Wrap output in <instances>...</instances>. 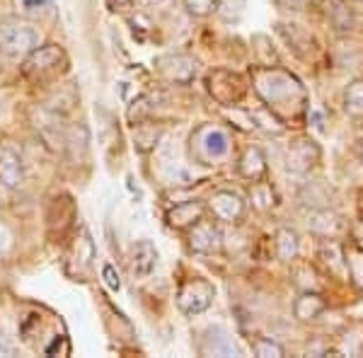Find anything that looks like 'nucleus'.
Wrapping results in <instances>:
<instances>
[{
  "label": "nucleus",
  "mask_w": 363,
  "mask_h": 358,
  "mask_svg": "<svg viewBox=\"0 0 363 358\" xmlns=\"http://www.w3.org/2000/svg\"><path fill=\"white\" fill-rule=\"evenodd\" d=\"M252 87L274 114L281 119L301 116L308 109L306 85L296 78L291 70L279 66H259L252 70Z\"/></svg>",
  "instance_id": "obj_1"
},
{
  "label": "nucleus",
  "mask_w": 363,
  "mask_h": 358,
  "mask_svg": "<svg viewBox=\"0 0 363 358\" xmlns=\"http://www.w3.org/2000/svg\"><path fill=\"white\" fill-rule=\"evenodd\" d=\"M42 42V34L34 25L22 20L0 22V54L8 58H25Z\"/></svg>",
  "instance_id": "obj_2"
},
{
  "label": "nucleus",
  "mask_w": 363,
  "mask_h": 358,
  "mask_svg": "<svg viewBox=\"0 0 363 358\" xmlns=\"http://www.w3.org/2000/svg\"><path fill=\"white\" fill-rule=\"evenodd\" d=\"M68 66V56L66 51L58 44H49V46H37L29 56H25V63H22V73L29 80H37V83H44V80H54L66 70Z\"/></svg>",
  "instance_id": "obj_3"
},
{
  "label": "nucleus",
  "mask_w": 363,
  "mask_h": 358,
  "mask_svg": "<svg viewBox=\"0 0 363 358\" xmlns=\"http://www.w3.org/2000/svg\"><path fill=\"white\" fill-rule=\"evenodd\" d=\"M206 90L218 104L230 107V104L242 102V97L247 95V80L235 70L216 68L206 75Z\"/></svg>",
  "instance_id": "obj_4"
},
{
  "label": "nucleus",
  "mask_w": 363,
  "mask_h": 358,
  "mask_svg": "<svg viewBox=\"0 0 363 358\" xmlns=\"http://www.w3.org/2000/svg\"><path fill=\"white\" fill-rule=\"evenodd\" d=\"M213 296H216V289H213V284H211V281H206V279H189L186 284H182L179 291H177V308L184 315H189V317L201 315L203 310L211 308Z\"/></svg>",
  "instance_id": "obj_5"
},
{
  "label": "nucleus",
  "mask_w": 363,
  "mask_h": 358,
  "mask_svg": "<svg viewBox=\"0 0 363 358\" xmlns=\"http://www.w3.org/2000/svg\"><path fill=\"white\" fill-rule=\"evenodd\" d=\"M320 157L322 150L313 138H296L286 150V169L294 174H308L318 167Z\"/></svg>",
  "instance_id": "obj_6"
},
{
  "label": "nucleus",
  "mask_w": 363,
  "mask_h": 358,
  "mask_svg": "<svg viewBox=\"0 0 363 358\" xmlns=\"http://www.w3.org/2000/svg\"><path fill=\"white\" fill-rule=\"evenodd\" d=\"M155 68L167 83L174 85H189L196 78V61L184 54H167L155 61Z\"/></svg>",
  "instance_id": "obj_7"
},
{
  "label": "nucleus",
  "mask_w": 363,
  "mask_h": 358,
  "mask_svg": "<svg viewBox=\"0 0 363 358\" xmlns=\"http://www.w3.org/2000/svg\"><path fill=\"white\" fill-rule=\"evenodd\" d=\"M25 179H27V169L20 150L10 143H3L0 145V184L15 191L25 184Z\"/></svg>",
  "instance_id": "obj_8"
},
{
  "label": "nucleus",
  "mask_w": 363,
  "mask_h": 358,
  "mask_svg": "<svg viewBox=\"0 0 363 358\" xmlns=\"http://www.w3.org/2000/svg\"><path fill=\"white\" fill-rule=\"evenodd\" d=\"M208 208H211V213H213V218L220 220V223H240L245 216L242 196L235 191H230V189L216 191L208 201Z\"/></svg>",
  "instance_id": "obj_9"
},
{
  "label": "nucleus",
  "mask_w": 363,
  "mask_h": 358,
  "mask_svg": "<svg viewBox=\"0 0 363 358\" xmlns=\"http://www.w3.org/2000/svg\"><path fill=\"white\" fill-rule=\"evenodd\" d=\"M223 245V235L216 228V223L211 220H199L189 228V247L199 252V254H211V252H218Z\"/></svg>",
  "instance_id": "obj_10"
},
{
  "label": "nucleus",
  "mask_w": 363,
  "mask_h": 358,
  "mask_svg": "<svg viewBox=\"0 0 363 358\" xmlns=\"http://www.w3.org/2000/svg\"><path fill=\"white\" fill-rule=\"evenodd\" d=\"M194 140H196V150L201 152V157L206 162L220 160V157H225L228 150H230V138H228V133L220 131V128H201Z\"/></svg>",
  "instance_id": "obj_11"
},
{
  "label": "nucleus",
  "mask_w": 363,
  "mask_h": 358,
  "mask_svg": "<svg viewBox=\"0 0 363 358\" xmlns=\"http://www.w3.org/2000/svg\"><path fill=\"white\" fill-rule=\"evenodd\" d=\"M157 267V250L150 240H140L131 247V254H128V272H131L136 279H148L150 274L155 272Z\"/></svg>",
  "instance_id": "obj_12"
},
{
  "label": "nucleus",
  "mask_w": 363,
  "mask_h": 358,
  "mask_svg": "<svg viewBox=\"0 0 363 358\" xmlns=\"http://www.w3.org/2000/svg\"><path fill=\"white\" fill-rule=\"evenodd\" d=\"M308 230L313 235H318V237L332 240L344 230V220H342V216L335 213L332 208L320 206L308 213Z\"/></svg>",
  "instance_id": "obj_13"
},
{
  "label": "nucleus",
  "mask_w": 363,
  "mask_h": 358,
  "mask_svg": "<svg viewBox=\"0 0 363 358\" xmlns=\"http://www.w3.org/2000/svg\"><path fill=\"white\" fill-rule=\"evenodd\" d=\"M49 233L54 237H63L70 228H73V220H75V206H73V198L70 196H58L51 201L49 206Z\"/></svg>",
  "instance_id": "obj_14"
},
{
  "label": "nucleus",
  "mask_w": 363,
  "mask_h": 358,
  "mask_svg": "<svg viewBox=\"0 0 363 358\" xmlns=\"http://www.w3.org/2000/svg\"><path fill=\"white\" fill-rule=\"evenodd\" d=\"M277 32H279V37L289 44V49L294 51L296 56L306 58V56L313 54V44L315 42H313V34H310L306 27L294 25V22H279Z\"/></svg>",
  "instance_id": "obj_15"
},
{
  "label": "nucleus",
  "mask_w": 363,
  "mask_h": 358,
  "mask_svg": "<svg viewBox=\"0 0 363 358\" xmlns=\"http://www.w3.org/2000/svg\"><path fill=\"white\" fill-rule=\"evenodd\" d=\"M203 211L206 206L201 201H182L167 213V223L174 230H189L194 223L203 218Z\"/></svg>",
  "instance_id": "obj_16"
},
{
  "label": "nucleus",
  "mask_w": 363,
  "mask_h": 358,
  "mask_svg": "<svg viewBox=\"0 0 363 358\" xmlns=\"http://www.w3.org/2000/svg\"><path fill=\"white\" fill-rule=\"evenodd\" d=\"M238 169H240V174H242L245 179H250V181L264 179L267 177V169H269L267 155L262 152V148H257V145H250V148L242 152V157H240Z\"/></svg>",
  "instance_id": "obj_17"
},
{
  "label": "nucleus",
  "mask_w": 363,
  "mask_h": 358,
  "mask_svg": "<svg viewBox=\"0 0 363 358\" xmlns=\"http://www.w3.org/2000/svg\"><path fill=\"white\" fill-rule=\"evenodd\" d=\"M325 310H327V303H325V298H322V293H313V291H303L294 303V315H296V320H301V322L318 320Z\"/></svg>",
  "instance_id": "obj_18"
},
{
  "label": "nucleus",
  "mask_w": 363,
  "mask_h": 358,
  "mask_svg": "<svg viewBox=\"0 0 363 358\" xmlns=\"http://www.w3.org/2000/svg\"><path fill=\"white\" fill-rule=\"evenodd\" d=\"M201 351L206 356H240V349L235 346V342H233V337L230 334H225L220 327L206 332L203 344H201Z\"/></svg>",
  "instance_id": "obj_19"
},
{
  "label": "nucleus",
  "mask_w": 363,
  "mask_h": 358,
  "mask_svg": "<svg viewBox=\"0 0 363 358\" xmlns=\"http://www.w3.org/2000/svg\"><path fill=\"white\" fill-rule=\"evenodd\" d=\"M325 17L335 32H349L354 27V13H351L347 0H327Z\"/></svg>",
  "instance_id": "obj_20"
},
{
  "label": "nucleus",
  "mask_w": 363,
  "mask_h": 358,
  "mask_svg": "<svg viewBox=\"0 0 363 358\" xmlns=\"http://www.w3.org/2000/svg\"><path fill=\"white\" fill-rule=\"evenodd\" d=\"M250 201H252V208L255 211H259V213H269V211L277 208V203H279L277 189H274V186L264 179H255L250 186Z\"/></svg>",
  "instance_id": "obj_21"
},
{
  "label": "nucleus",
  "mask_w": 363,
  "mask_h": 358,
  "mask_svg": "<svg viewBox=\"0 0 363 358\" xmlns=\"http://www.w3.org/2000/svg\"><path fill=\"white\" fill-rule=\"evenodd\" d=\"M344 250V264H347L349 279L354 284V289H359L363 293V247H359L356 242L342 245Z\"/></svg>",
  "instance_id": "obj_22"
},
{
  "label": "nucleus",
  "mask_w": 363,
  "mask_h": 358,
  "mask_svg": "<svg viewBox=\"0 0 363 358\" xmlns=\"http://www.w3.org/2000/svg\"><path fill=\"white\" fill-rule=\"evenodd\" d=\"M274 250H277V257L281 262H294L301 252V240H298V233L294 228H281L274 237Z\"/></svg>",
  "instance_id": "obj_23"
},
{
  "label": "nucleus",
  "mask_w": 363,
  "mask_h": 358,
  "mask_svg": "<svg viewBox=\"0 0 363 358\" xmlns=\"http://www.w3.org/2000/svg\"><path fill=\"white\" fill-rule=\"evenodd\" d=\"M294 284L301 291H313V293H322V289H325V281H322L320 272L313 267V264H296Z\"/></svg>",
  "instance_id": "obj_24"
},
{
  "label": "nucleus",
  "mask_w": 363,
  "mask_h": 358,
  "mask_svg": "<svg viewBox=\"0 0 363 358\" xmlns=\"http://www.w3.org/2000/svg\"><path fill=\"white\" fill-rule=\"evenodd\" d=\"M320 259L327 267V272L332 276H344L347 272V264H344V250L337 242H325L320 247Z\"/></svg>",
  "instance_id": "obj_25"
},
{
  "label": "nucleus",
  "mask_w": 363,
  "mask_h": 358,
  "mask_svg": "<svg viewBox=\"0 0 363 358\" xmlns=\"http://www.w3.org/2000/svg\"><path fill=\"white\" fill-rule=\"evenodd\" d=\"M344 111L354 119L363 116V78L351 80L344 90Z\"/></svg>",
  "instance_id": "obj_26"
},
{
  "label": "nucleus",
  "mask_w": 363,
  "mask_h": 358,
  "mask_svg": "<svg viewBox=\"0 0 363 358\" xmlns=\"http://www.w3.org/2000/svg\"><path fill=\"white\" fill-rule=\"evenodd\" d=\"M75 264H78V272H85V269H90L92 259H95V245H92L90 235L87 230L80 233V240L75 242V250H73V257H70Z\"/></svg>",
  "instance_id": "obj_27"
},
{
  "label": "nucleus",
  "mask_w": 363,
  "mask_h": 358,
  "mask_svg": "<svg viewBox=\"0 0 363 358\" xmlns=\"http://www.w3.org/2000/svg\"><path fill=\"white\" fill-rule=\"evenodd\" d=\"M157 138H160V128L153 124H136V131H133V143L140 152H148L157 145Z\"/></svg>",
  "instance_id": "obj_28"
},
{
  "label": "nucleus",
  "mask_w": 363,
  "mask_h": 358,
  "mask_svg": "<svg viewBox=\"0 0 363 358\" xmlns=\"http://www.w3.org/2000/svg\"><path fill=\"white\" fill-rule=\"evenodd\" d=\"M252 124L264 128V131H269V133H284L286 131L284 119H281L279 114H274V111L269 109V107L252 111Z\"/></svg>",
  "instance_id": "obj_29"
},
{
  "label": "nucleus",
  "mask_w": 363,
  "mask_h": 358,
  "mask_svg": "<svg viewBox=\"0 0 363 358\" xmlns=\"http://www.w3.org/2000/svg\"><path fill=\"white\" fill-rule=\"evenodd\" d=\"M252 354L259 356V358H281L286 356V349L279 342H272L267 337H259L252 342Z\"/></svg>",
  "instance_id": "obj_30"
},
{
  "label": "nucleus",
  "mask_w": 363,
  "mask_h": 358,
  "mask_svg": "<svg viewBox=\"0 0 363 358\" xmlns=\"http://www.w3.org/2000/svg\"><path fill=\"white\" fill-rule=\"evenodd\" d=\"M247 8V0H216V13H218L223 20H238L240 15Z\"/></svg>",
  "instance_id": "obj_31"
},
{
  "label": "nucleus",
  "mask_w": 363,
  "mask_h": 358,
  "mask_svg": "<svg viewBox=\"0 0 363 358\" xmlns=\"http://www.w3.org/2000/svg\"><path fill=\"white\" fill-rule=\"evenodd\" d=\"M252 44H255V51H257V56H259L262 66H272V63H277V51H274L272 39L264 37V34H257V37L252 39Z\"/></svg>",
  "instance_id": "obj_32"
},
{
  "label": "nucleus",
  "mask_w": 363,
  "mask_h": 358,
  "mask_svg": "<svg viewBox=\"0 0 363 358\" xmlns=\"http://www.w3.org/2000/svg\"><path fill=\"white\" fill-rule=\"evenodd\" d=\"M186 8V13L194 17H206L211 13H216V0H182Z\"/></svg>",
  "instance_id": "obj_33"
},
{
  "label": "nucleus",
  "mask_w": 363,
  "mask_h": 358,
  "mask_svg": "<svg viewBox=\"0 0 363 358\" xmlns=\"http://www.w3.org/2000/svg\"><path fill=\"white\" fill-rule=\"evenodd\" d=\"M148 111H150L148 97H138L136 102L131 104V109H128V119H131V124L136 126V124H140V121H145Z\"/></svg>",
  "instance_id": "obj_34"
},
{
  "label": "nucleus",
  "mask_w": 363,
  "mask_h": 358,
  "mask_svg": "<svg viewBox=\"0 0 363 358\" xmlns=\"http://www.w3.org/2000/svg\"><path fill=\"white\" fill-rule=\"evenodd\" d=\"M102 276H104V284H107L112 291L121 289V279H119V274H116V269L112 267V264H104V267H102Z\"/></svg>",
  "instance_id": "obj_35"
},
{
  "label": "nucleus",
  "mask_w": 363,
  "mask_h": 358,
  "mask_svg": "<svg viewBox=\"0 0 363 358\" xmlns=\"http://www.w3.org/2000/svg\"><path fill=\"white\" fill-rule=\"evenodd\" d=\"M277 3V8L281 10H291V13H303L308 5V0H274Z\"/></svg>",
  "instance_id": "obj_36"
},
{
  "label": "nucleus",
  "mask_w": 363,
  "mask_h": 358,
  "mask_svg": "<svg viewBox=\"0 0 363 358\" xmlns=\"http://www.w3.org/2000/svg\"><path fill=\"white\" fill-rule=\"evenodd\" d=\"M17 351H15V344L10 342V339H5V337H0V356H15Z\"/></svg>",
  "instance_id": "obj_37"
},
{
  "label": "nucleus",
  "mask_w": 363,
  "mask_h": 358,
  "mask_svg": "<svg viewBox=\"0 0 363 358\" xmlns=\"http://www.w3.org/2000/svg\"><path fill=\"white\" fill-rule=\"evenodd\" d=\"M10 247V233L5 225H0V252H5Z\"/></svg>",
  "instance_id": "obj_38"
},
{
  "label": "nucleus",
  "mask_w": 363,
  "mask_h": 358,
  "mask_svg": "<svg viewBox=\"0 0 363 358\" xmlns=\"http://www.w3.org/2000/svg\"><path fill=\"white\" fill-rule=\"evenodd\" d=\"M49 0H22V5H25L27 10H37V8H42V5H46Z\"/></svg>",
  "instance_id": "obj_39"
},
{
  "label": "nucleus",
  "mask_w": 363,
  "mask_h": 358,
  "mask_svg": "<svg viewBox=\"0 0 363 358\" xmlns=\"http://www.w3.org/2000/svg\"><path fill=\"white\" fill-rule=\"evenodd\" d=\"M143 8H160V5H165L167 0H138Z\"/></svg>",
  "instance_id": "obj_40"
},
{
  "label": "nucleus",
  "mask_w": 363,
  "mask_h": 358,
  "mask_svg": "<svg viewBox=\"0 0 363 358\" xmlns=\"http://www.w3.org/2000/svg\"><path fill=\"white\" fill-rule=\"evenodd\" d=\"M128 3H131V0H109V5H119V8H124Z\"/></svg>",
  "instance_id": "obj_41"
},
{
  "label": "nucleus",
  "mask_w": 363,
  "mask_h": 358,
  "mask_svg": "<svg viewBox=\"0 0 363 358\" xmlns=\"http://www.w3.org/2000/svg\"><path fill=\"white\" fill-rule=\"evenodd\" d=\"M359 155L363 157V140H361V143H359Z\"/></svg>",
  "instance_id": "obj_42"
},
{
  "label": "nucleus",
  "mask_w": 363,
  "mask_h": 358,
  "mask_svg": "<svg viewBox=\"0 0 363 358\" xmlns=\"http://www.w3.org/2000/svg\"><path fill=\"white\" fill-rule=\"evenodd\" d=\"M356 3H363V0H356Z\"/></svg>",
  "instance_id": "obj_43"
},
{
  "label": "nucleus",
  "mask_w": 363,
  "mask_h": 358,
  "mask_svg": "<svg viewBox=\"0 0 363 358\" xmlns=\"http://www.w3.org/2000/svg\"><path fill=\"white\" fill-rule=\"evenodd\" d=\"M0 70H3V66H0Z\"/></svg>",
  "instance_id": "obj_44"
}]
</instances>
